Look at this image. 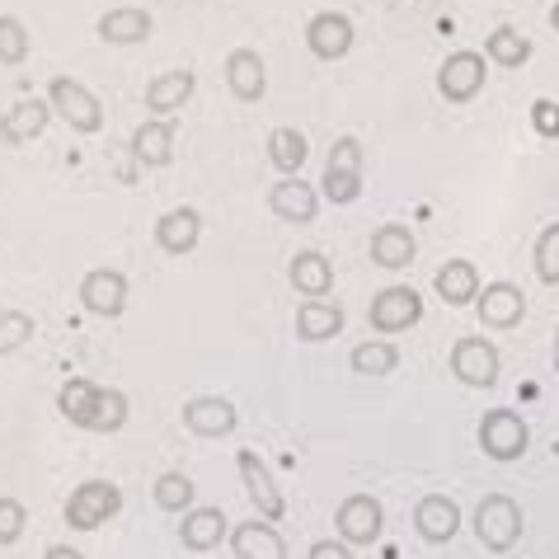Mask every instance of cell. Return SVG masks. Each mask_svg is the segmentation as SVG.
<instances>
[{"mask_svg":"<svg viewBox=\"0 0 559 559\" xmlns=\"http://www.w3.org/2000/svg\"><path fill=\"white\" fill-rule=\"evenodd\" d=\"M48 104H52V114L67 122L71 132H99L104 128V104L99 95H90V90L81 81H71V75H52L48 81Z\"/></svg>","mask_w":559,"mask_h":559,"instance_id":"cell-4","label":"cell"},{"mask_svg":"<svg viewBox=\"0 0 559 559\" xmlns=\"http://www.w3.org/2000/svg\"><path fill=\"white\" fill-rule=\"evenodd\" d=\"M485 57L499 61V67H508V71H518V67L532 61V38H526L522 28H512V24H493L489 38H485Z\"/></svg>","mask_w":559,"mask_h":559,"instance_id":"cell-28","label":"cell"},{"mask_svg":"<svg viewBox=\"0 0 559 559\" xmlns=\"http://www.w3.org/2000/svg\"><path fill=\"white\" fill-rule=\"evenodd\" d=\"M447 367H452V377L461 385H471V391H489V385H499V377H503L499 348H493L489 338H479V334L456 338L452 353H447Z\"/></svg>","mask_w":559,"mask_h":559,"instance_id":"cell-3","label":"cell"},{"mask_svg":"<svg viewBox=\"0 0 559 559\" xmlns=\"http://www.w3.org/2000/svg\"><path fill=\"white\" fill-rule=\"evenodd\" d=\"M128 395L122 391H104L99 395V414H95V424H90V432H122V424H128Z\"/></svg>","mask_w":559,"mask_h":559,"instance_id":"cell-37","label":"cell"},{"mask_svg":"<svg viewBox=\"0 0 559 559\" xmlns=\"http://www.w3.org/2000/svg\"><path fill=\"white\" fill-rule=\"evenodd\" d=\"M151 499H155V508H160V512H183V508H193L198 489H193V479L183 471H160V475H155Z\"/></svg>","mask_w":559,"mask_h":559,"instance_id":"cell-32","label":"cell"},{"mask_svg":"<svg viewBox=\"0 0 559 559\" xmlns=\"http://www.w3.org/2000/svg\"><path fill=\"white\" fill-rule=\"evenodd\" d=\"M151 28H155V20H151L146 10L118 5V10H108L104 20L95 24V34H99L104 43H114V48H136V43L151 38Z\"/></svg>","mask_w":559,"mask_h":559,"instance_id":"cell-25","label":"cell"},{"mask_svg":"<svg viewBox=\"0 0 559 559\" xmlns=\"http://www.w3.org/2000/svg\"><path fill=\"white\" fill-rule=\"evenodd\" d=\"M475 540L493 555H508L512 546L522 540V508L518 499H508V493H485V499L475 503Z\"/></svg>","mask_w":559,"mask_h":559,"instance_id":"cell-1","label":"cell"},{"mask_svg":"<svg viewBox=\"0 0 559 559\" xmlns=\"http://www.w3.org/2000/svg\"><path fill=\"white\" fill-rule=\"evenodd\" d=\"M371 330L377 334H409L418 320H424V297H418L414 287H385L371 297Z\"/></svg>","mask_w":559,"mask_h":559,"instance_id":"cell-6","label":"cell"},{"mask_svg":"<svg viewBox=\"0 0 559 559\" xmlns=\"http://www.w3.org/2000/svg\"><path fill=\"white\" fill-rule=\"evenodd\" d=\"M28 526V508L20 499H0V546H14Z\"/></svg>","mask_w":559,"mask_h":559,"instance_id":"cell-38","label":"cell"},{"mask_svg":"<svg viewBox=\"0 0 559 559\" xmlns=\"http://www.w3.org/2000/svg\"><path fill=\"white\" fill-rule=\"evenodd\" d=\"M236 465H240L245 493H250V503L259 508V518H263V522H277V518H283V512H287V503H283V489H277L273 471L259 461L254 447H240V452H236Z\"/></svg>","mask_w":559,"mask_h":559,"instance_id":"cell-9","label":"cell"},{"mask_svg":"<svg viewBox=\"0 0 559 559\" xmlns=\"http://www.w3.org/2000/svg\"><path fill=\"white\" fill-rule=\"evenodd\" d=\"M532 263H536V277H540V283H546V287H559V222H550V226L536 236Z\"/></svg>","mask_w":559,"mask_h":559,"instance_id":"cell-35","label":"cell"},{"mask_svg":"<svg viewBox=\"0 0 559 559\" xmlns=\"http://www.w3.org/2000/svg\"><path fill=\"white\" fill-rule=\"evenodd\" d=\"M81 306L99 320H118L128 310V277L118 269H90L81 277Z\"/></svg>","mask_w":559,"mask_h":559,"instance_id":"cell-12","label":"cell"},{"mask_svg":"<svg viewBox=\"0 0 559 559\" xmlns=\"http://www.w3.org/2000/svg\"><path fill=\"white\" fill-rule=\"evenodd\" d=\"M306 559H353V546L348 540H316Z\"/></svg>","mask_w":559,"mask_h":559,"instance_id":"cell-40","label":"cell"},{"mask_svg":"<svg viewBox=\"0 0 559 559\" xmlns=\"http://www.w3.org/2000/svg\"><path fill=\"white\" fill-rule=\"evenodd\" d=\"M306 155H310L306 132H297V128H273L269 132V160H273V169H283L287 179L306 165Z\"/></svg>","mask_w":559,"mask_h":559,"instance_id":"cell-30","label":"cell"},{"mask_svg":"<svg viewBox=\"0 0 559 559\" xmlns=\"http://www.w3.org/2000/svg\"><path fill=\"white\" fill-rule=\"evenodd\" d=\"M353 38H357L353 20H348V14H338V10H320V14H310V20H306V48H310V57H320V61L348 57Z\"/></svg>","mask_w":559,"mask_h":559,"instance_id":"cell-10","label":"cell"},{"mask_svg":"<svg viewBox=\"0 0 559 559\" xmlns=\"http://www.w3.org/2000/svg\"><path fill=\"white\" fill-rule=\"evenodd\" d=\"M269 207H273V216H283V222H292V226H310L320 216V189L306 183L301 175L277 179L269 189Z\"/></svg>","mask_w":559,"mask_h":559,"instance_id":"cell-13","label":"cell"},{"mask_svg":"<svg viewBox=\"0 0 559 559\" xmlns=\"http://www.w3.org/2000/svg\"><path fill=\"white\" fill-rule=\"evenodd\" d=\"M99 395H104V385H95V381H67L57 395V409L67 414L75 428L90 432V424H95V414H99Z\"/></svg>","mask_w":559,"mask_h":559,"instance_id":"cell-29","label":"cell"},{"mask_svg":"<svg viewBox=\"0 0 559 559\" xmlns=\"http://www.w3.org/2000/svg\"><path fill=\"white\" fill-rule=\"evenodd\" d=\"M367 254L377 269L385 273H400V269H409L414 254H418V240H414V230L409 226H400V222H385L371 230V240H367Z\"/></svg>","mask_w":559,"mask_h":559,"instance_id":"cell-15","label":"cell"},{"mask_svg":"<svg viewBox=\"0 0 559 559\" xmlns=\"http://www.w3.org/2000/svg\"><path fill=\"white\" fill-rule=\"evenodd\" d=\"M230 550H236V559H292L283 532H277L273 522H263V518L230 526Z\"/></svg>","mask_w":559,"mask_h":559,"instance_id":"cell-17","label":"cell"},{"mask_svg":"<svg viewBox=\"0 0 559 559\" xmlns=\"http://www.w3.org/2000/svg\"><path fill=\"white\" fill-rule=\"evenodd\" d=\"M532 128L540 136H559V99H536L532 104Z\"/></svg>","mask_w":559,"mask_h":559,"instance_id":"cell-39","label":"cell"},{"mask_svg":"<svg viewBox=\"0 0 559 559\" xmlns=\"http://www.w3.org/2000/svg\"><path fill=\"white\" fill-rule=\"evenodd\" d=\"M28 48H34L28 24L20 20V14H0V61H5V67H20V61L28 57Z\"/></svg>","mask_w":559,"mask_h":559,"instance_id":"cell-34","label":"cell"},{"mask_svg":"<svg viewBox=\"0 0 559 559\" xmlns=\"http://www.w3.org/2000/svg\"><path fill=\"white\" fill-rule=\"evenodd\" d=\"M287 277H292V287H297L306 301H324L334 292V263H330V254H320V250H301L297 259L287 263Z\"/></svg>","mask_w":559,"mask_h":559,"instance_id":"cell-23","label":"cell"},{"mask_svg":"<svg viewBox=\"0 0 559 559\" xmlns=\"http://www.w3.org/2000/svg\"><path fill=\"white\" fill-rule=\"evenodd\" d=\"M485 71H489L485 52H452L438 67V95L447 104H471L485 90Z\"/></svg>","mask_w":559,"mask_h":559,"instance_id":"cell-7","label":"cell"},{"mask_svg":"<svg viewBox=\"0 0 559 559\" xmlns=\"http://www.w3.org/2000/svg\"><path fill=\"white\" fill-rule=\"evenodd\" d=\"M118 512H122V489L114 485V479H85V485L71 489L61 518H67L71 532H99V526L114 522Z\"/></svg>","mask_w":559,"mask_h":559,"instance_id":"cell-2","label":"cell"},{"mask_svg":"<svg viewBox=\"0 0 559 559\" xmlns=\"http://www.w3.org/2000/svg\"><path fill=\"white\" fill-rule=\"evenodd\" d=\"M320 198H330L334 207H348V203H357V198H362V169H338V165H324Z\"/></svg>","mask_w":559,"mask_h":559,"instance_id":"cell-33","label":"cell"},{"mask_svg":"<svg viewBox=\"0 0 559 559\" xmlns=\"http://www.w3.org/2000/svg\"><path fill=\"white\" fill-rule=\"evenodd\" d=\"M52 118L57 114H52L48 99H20V104H10L5 114H0V142H10V146L38 142V136L48 132Z\"/></svg>","mask_w":559,"mask_h":559,"instance_id":"cell-14","label":"cell"},{"mask_svg":"<svg viewBox=\"0 0 559 559\" xmlns=\"http://www.w3.org/2000/svg\"><path fill=\"white\" fill-rule=\"evenodd\" d=\"M353 371L357 377H391V371L400 367V348L391 344V338H367V344L353 348Z\"/></svg>","mask_w":559,"mask_h":559,"instance_id":"cell-31","label":"cell"},{"mask_svg":"<svg viewBox=\"0 0 559 559\" xmlns=\"http://www.w3.org/2000/svg\"><path fill=\"white\" fill-rule=\"evenodd\" d=\"M475 306H479V320H485L489 330H512V324H522V316H526V297H522L518 283H489L475 297Z\"/></svg>","mask_w":559,"mask_h":559,"instance_id":"cell-19","label":"cell"},{"mask_svg":"<svg viewBox=\"0 0 559 559\" xmlns=\"http://www.w3.org/2000/svg\"><path fill=\"white\" fill-rule=\"evenodd\" d=\"M432 287H438V297L447 306H475V297L485 292V283H479V269L471 259H447L438 277H432Z\"/></svg>","mask_w":559,"mask_h":559,"instance_id":"cell-26","label":"cell"},{"mask_svg":"<svg viewBox=\"0 0 559 559\" xmlns=\"http://www.w3.org/2000/svg\"><path fill=\"white\" fill-rule=\"evenodd\" d=\"M226 85H230V95L245 99V104H254L269 95V71H263V57L254 48H236L226 57Z\"/></svg>","mask_w":559,"mask_h":559,"instance_id":"cell-21","label":"cell"},{"mask_svg":"<svg viewBox=\"0 0 559 559\" xmlns=\"http://www.w3.org/2000/svg\"><path fill=\"white\" fill-rule=\"evenodd\" d=\"M193 90H198V75L189 67H179V71H165V75H155V81L146 85V108L155 118H175L183 104L193 99Z\"/></svg>","mask_w":559,"mask_h":559,"instance_id":"cell-20","label":"cell"},{"mask_svg":"<svg viewBox=\"0 0 559 559\" xmlns=\"http://www.w3.org/2000/svg\"><path fill=\"white\" fill-rule=\"evenodd\" d=\"M550 28L559 34V0H550Z\"/></svg>","mask_w":559,"mask_h":559,"instance_id":"cell-42","label":"cell"},{"mask_svg":"<svg viewBox=\"0 0 559 559\" xmlns=\"http://www.w3.org/2000/svg\"><path fill=\"white\" fill-rule=\"evenodd\" d=\"M203 240V212L198 207H169L160 222H155V245L165 254H189Z\"/></svg>","mask_w":559,"mask_h":559,"instance_id":"cell-18","label":"cell"},{"mask_svg":"<svg viewBox=\"0 0 559 559\" xmlns=\"http://www.w3.org/2000/svg\"><path fill=\"white\" fill-rule=\"evenodd\" d=\"M503 559H508V555H503Z\"/></svg>","mask_w":559,"mask_h":559,"instance_id":"cell-44","label":"cell"},{"mask_svg":"<svg viewBox=\"0 0 559 559\" xmlns=\"http://www.w3.org/2000/svg\"><path fill=\"white\" fill-rule=\"evenodd\" d=\"M414 532L428 540V546H447L461 532V508L447 499V493H424L414 508Z\"/></svg>","mask_w":559,"mask_h":559,"instance_id":"cell-16","label":"cell"},{"mask_svg":"<svg viewBox=\"0 0 559 559\" xmlns=\"http://www.w3.org/2000/svg\"><path fill=\"white\" fill-rule=\"evenodd\" d=\"M226 536H230V522H226V512H222V508H189V512H183V526H179L183 550L203 555V550H216V546H222Z\"/></svg>","mask_w":559,"mask_h":559,"instance_id":"cell-24","label":"cell"},{"mask_svg":"<svg viewBox=\"0 0 559 559\" xmlns=\"http://www.w3.org/2000/svg\"><path fill=\"white\" fill-rule=\"evenodd\" d=\"M526 447H532V428L518 409H489L479 418V452L489 461H522Z\"/></svg>","mask_w":559,"mask_h":559,"instance_id":"cell-5","label":"cell"},{"mask_svg":"<svg viewBox=\"0 0 559 559\" xmlns=\"http://www.w3.org/2000/svg\"><path fill=\"white\" fill-rule=\"evenodd\" d=\"M34 330H38L34 316H24V310H0V357L20 353L28 338H34Z\"/></svg>","mask_w":559,"mask_h":559,"instance_id":"cell-36","label":"cell"},{"mask_svg":"<svg viewBox=\"0 0 559 559\" xmlns=\"http://www.w3.org/2000/svg\"><path fill=\"white\" fill-rule=\"evenodd\" d=\"M555 367H559V330H555Z\"/></svg>","mask_w":559,"mask_h":559,"instance_id":"cell-43","label":"cell"},{"mask_svg":"<svg viewBox=\"0 0 559 559\" xmlns=\"http://www.w3.org/2000/svg\"><path fill=\"white\" fill-rule=\"evenodd\" d=\"M43 559H85V555L75 546H48V550H43Z\"/></svg>","mask_w":559,"mask_h":559,"instance_id":"cell-41","label":"cell"},{"mask_svg":"<svg viewBox=\"0 0 559 559\" xmlns=\"http://www.w3.org/2000/svg\"><path fill=\"white\" fill-rule=\"evenodd\" d=\"M132 160L142 169H165L175 160V122L169 118H151L132 132Z\"/></svg>","mask_w":559,"mask_h":559,"instance_id":"cell-22","label":"cell"},{"mask_svg":"<svg viewBox=\"0 0 559 559\" xmlns=\"http://www.w3.org/2000/svg\"><path fill=\"white\" fill-rule=\"evenodd\" d=\"M334 526H338V540H348V546H371L385 526V508L377 493H348L334 512Z\"/></svg>","mask_w":559,"mask_h":559,"instance_id":"cell-8","label":"cell"},{"mask_svg":"<svg viewBox=\"0 0 559 559\" xmlns=\"http://www.w3.org/2000/svg\"><path fill=\"white\" fill-rule=\"evenodd\" d=\"M344 330V306L338 301H301L297 306V338L301 344H324V338H334Z\"/></svg>","mask_w":559,"mask_h":559,"instance_id":"cell-27","label":"cell"},{"mask_svg":"<svg viewBox=\"0 0 559 559\" xmlns=\"http://www.w3.org/2000/svg\"><path fill=\"white\" fill-rule=\"evenodd\" d=\"M240 424V409L226 395H193L183 400V428L193 438H230Z\"/></svg>","mask_w":559,"mask_h":559,"instance_id":"cell-11","label":"cell"}]
</instances>
